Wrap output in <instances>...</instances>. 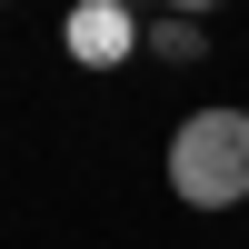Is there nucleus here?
I'll list each match as a JSON object with an SVG mask.
<instances>
[{"instance_id":"nucleus-1","label":"nucleus","mask_w":249,"mask_h":249,"mask_svg":"<svg viewBox=\"0 0 249 249\" xmlns=\"http://www.w3.org/2000/svg\"><path fill=\"white\" fill-rule=\"evenodd\" d=\"M170 190L190 199V210H239L249 199V110L210 100V110L179 120L170 130Z\"/></svg>"},{"instance_id":"nucleus-2","label":"nucleus","mask_w":249,"mask_h":249,"mask_svg":"<svg viewBox=\"0 0 249 249\" xmlns=\"http://www.w3.org/2000/svg\"><path fill=\"white\" fill-rule=\"evenodd\" d=\"M60 40H70V60H80V70H120V60L140 50V20L120 10V0H80Z\"/></svg>"},{"instance_id":"nucleus-3","label":"nucleus","mask_w":249,"mask_h":249,"mask_svg":"<svg viewBox=\"0 0 249 249\" xmlns=\"http://www.w3.org/2000/svg\"><path fill=\"white\" fill-rule=\"evenodd\" d=\"M140 50H150V60H199V50H210V30H199V20H150Z\"/></svg>"}]
</instances>
